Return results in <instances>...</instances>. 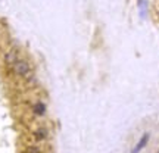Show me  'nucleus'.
Here are the masks:
<instances>
[{"instance_id":"nucleus-1","label":"nucleus","mask_w":159,"mask_h":153,"mask_svg":"<svg viewBox=\"0 0 159 153\" xmlns=\"http://www.w3.org/2000/svg\"><path fill=\"white\" fill-rule=\"evenodd\" d=\"M12 72L19 77V78H28L31 72H33V66H31V63L27 61V59H18L16 62L12 65Z\"/></svg>"},{"instance_id":"nucleus-2","label":"nucleus","mask_w":159,"mask_h":153,"mask_svg":"<svg viewBox=\"0 0 159 153\" xmlns=\"http://www.w3.org/2000/svg\"><path fill=\"white\" fill-rule=\"evenodd\" d=\"M31 114L34 115L35 118H44L47 115V105H46L44 100H35L33 105H31Z\"/></svg>"},{"instance_id":"nucleus-3","label":"nucleus","mask_w":159,"mask_h":153,"mask_svg":"<svg viewBox=\"0 0 159 153\" xmlns=\"http://www.w3.org/2000/svg\"><path fill=\"white\" fill-rule=\"evenodd\" d=\"M31 136H33V138H34V142H37V143L46 142V140L49 138V130H47L46 127H39V128L33 130Z\"/></svg>"},{"instance_id":"nucleus-4","label":"nucleus","mask_w":159,"mask_h":153,"mask_svg":"<svg viewBox=\"0 0 159 153\" xmlns=\"http://www.w3.org/2000/svg\"><path fill=\"white\" fill-rule=\"evenodd\" d=\"M149 140H150V133H144L142 137H140V140L136 143V146L131 149V152L130 153H140L143 150V149L148 146V143Z\"/></svg>"},{"instance_id":"nucleus-5","label":"nucleus","mask_w":159,"mask_h":153,"mask_svg":"<svg viewBox=\"0 0 159 153\" xmlns=\"http://www.w3.org/2000/svg\"><path fill=\"white\" fill-rule=\"evenodd\" d=\"M18 59H19V55H18V49H12V50H9L7 53L5 55V62L6 65H13V63L16 62Z\"/></svg>"},{"instance_id":"nucleus-6","label":"nucleus","mask_w":159,"mask_h":153,"mask_svg":"<svg viewBox=\"0 0 159 153\" xmlns=\"http://www.w3.org/2000/svg\"><path fill=\"white\" fill-rule=\"evenodd\" d=\"M25 153H41V147L37 146V144H34V146H28Z\"/></svg>"},{"instance_id":"nucleus-7","label":"nucleus","mask_w":159,"mask_h":153,"mask_svg":"<svg viewBox=\"0 0 159 153\" xmlns=\"http://www.w3.org/2000/svg\"><path fill=\"white\" fill-rule=\"evenodd\" d=\"M158 153H159V152H158Z\"/></svg>"}]
</instances>
